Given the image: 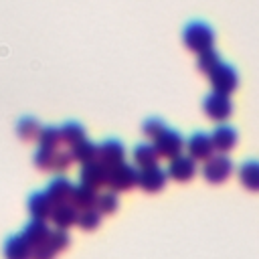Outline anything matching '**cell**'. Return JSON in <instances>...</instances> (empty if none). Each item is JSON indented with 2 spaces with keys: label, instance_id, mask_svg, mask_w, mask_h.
Wrapping results in <instances>:
<instances>
[{
  "label": "cell",
  "instance_id": "cell-20",
  "mask_svg": "<svg viewBox=\"0 0 259 259\" xmlns=\"http://www.w3.org/2000/svg\"><path fill=\"white\" fill-rule=\"evenodd\" d=\"M134 162H136V166L142 170V168H150V166H156V162H158V154H156V150H154V146L152 144H138L136 148H134Z\"/></svg>",
  "mask_w": 259,
  "mask_h": 259
},
{
  "label": "cell",
  "instance_id": "cell-9",
  "mask_svg": "<svg viewBox=\"0 0 259 259\" xmlns=\"http://www.w3.org/2000/svg\"><path fill=\"white\" fill-rule=\"evenodd\" d=\"M184 148L188 150V156L194 160V162H204L206 158L212 156L214 148H212V142H210V136L204 134V132H196L188 138V142L184 144Z\"/></svg>",
  "mask_w": 259,
  "mask_h": 259
},
{
  "label": "cell",
  "instance_id": "cell-12",
  "mask_svg": "<svg viewBox=\"0 0 259 259\" xmlns=\"http://www.w3.org/2000/svg\"><path fill=\"white\" fill-rule=\"evenodd\" d=\"M73 182L69 178H63V176H57L49 182L47 190H45V196L49 198V202L55 206V204H63V202H69V196L73 192Z\"/></svg>",
  "mask_w": 259,
  "mask_h": 259
},
{
  "label": "cell",
  "instance_id": "cell-29",
  "mask_svg": "<svg viewBox=\"0 0 259 259\" xmlns=\"http://www.w3.org/2000/svg\"><path fill=\"white\" fill-rule=\"evenodd\" d=\"M73 164V158L69 154V150H55V156H53V170L51 172H57V174H63L71 168Z\"/></svg>",
  "mask_w": 259,
  "mask_h": 259
},
{
  "label": "cell",
  "instance_id": "cell-26",
  "mask_svg": "<svg viewBox=\"0 0 259 259\" xmlns=\"http://www.w3.org/2000/svg\"><path fill=\"white\" fill-rule=\"evenodd\" d=\"M36 140H38V148H42V150H57L59 144H61L59 127H53V125H49V127H40Z\"/></svg>",
  "mask_w": 259,
  "mask_h": 259
},
{
  "label": "cell",
  "instance_id": "cell-5",
  "mask_svg": "<svg viewBox=\"0 0 259 259\" xmlns=\"http://www.w3.org/2000/svg\"><path fill=\"white\" fill-rule=\"evenodd\" d=\"M202 109H204V115L212 121H227L231 115H233V101L229 95H223V93H208L202 101Z\"/></svg>",
  "mask_w": 259,
  "mask_h": 259
},
{
  "label": "cell",
  "instance_id": "cell-11",
  "mask_svg": "<svg viewBox=\"0 0 259 259\" xmlns=\"http://www.w3.org/2000/svg\"><path fill=\"white\" fill-rule=\"evenodd\" d=\"M79 178H81V184L91 186V188L97 190V188L105 186V180H107V166H103V164L97 162V160L87 162V164H81Z\"/></svg>",
  "mask_w": 259,
  "mask_h": 259
},
{
  "label": "cell",
  "instance_id": "cell-30",
  "mask_svg": "<svg viewBox=\"0 0 259 259\" xmlns=\"http://www.w3.org/2000/svg\"><path fill=\"white\" fill-rule=\"evenodd\" d=\"M53 156H55V150H42V148H38L34 152V156H32V162H34V166L38 170L51 172L53 170Z\"/></svg>",
  "mask_w": 259,
  "mask_h": 259
},
{
  "label": "cell",
  "instance_id": "cell-6",
  "mask_svg": "<svg viewBox=\"0 0 259 259\" xmlns=\"http://www.w3.org/2000/svg\"><path fill=\"white\" fill-rule=\"evenodd\" d=\"M154 150H156V154H158V158L162 156V158H174V156H178V154H182V150H184V140H182V136L178 134V132H174V130H164L158 138H154Z\"/></svg>",
  "mask_w": 259,
  "mask_h": 259
},
{
  "label": "cell",
  "instance_id": "cell-32",
  "mask_svg": "<svg viewBox=\"0 0 259 259\" xmlns=\"http://www.w3.org/2000/svg\"><path fill=\"white\" fill-rule=\"evenodd\" d=\"M55 255H57V253H55L47 243L30 251V259H55Z\"/></svg>",
  "mask_w": 259,
  "mask_h": 259
},
{
  "label": "cell",
  "instance_id": "cell-2",
  "mask_svg": "<svg viewBox=\"0 0 259 259\" xmlns=\"http://www.w3.org/2000/svg\"><path fill=\"white\" fill-rule=\"evenodd\" d=\"M208 83L212 85V91L223 93V95H231L239 87V75H237L235 67H231V65H227V63L221 61L208 73Z\"/></svg>",
  "mask_w": 259,
  "mask_h": 259
},
{
  "label": "cell",
  "instance_id": "cell-4",
  "mask_svg": "<svg viewBox=\"0 0 259 259\" xmlns=\"http://www.w3.org/2000/svg\"><path fill=\"white\" fill-rule=\"evenodd\" d=\"M136 180H138V170L134 166L125 164V162H119V164L107 168V180H105V184L113 192H123V190L134 188L136 186Z\"/></svg>",
  "mask_w": 259,
  "mask_h": 259
},
{
  "label": "cell",
  "instance_id": "cell-14",
  "mask_svg": "<svg viewBox=\"0 0 259 259\" xmlns=\"http://www.w3.org/2000/svg\"><path fill=\"white\" fill-rule=\"evenodd\" d=\"M237 140H239V136H237L235 127H231V125H219V127L212 132V136H210L212 148H214L217 152H221V154L231 152V150L237 146Z\"/></svg>",
  "mask_w": 259,
  "mask_h": 259
},
{
  "label": "cell",
  "instance_id": "cell-28",
  "mask_svg": "<svg viewBox=\"0 0 259 259\" xmlns=\"http://www.w3.org/2000/svg\"><path fill=\"white\" fill-rule=\"evenodd\" d=\"M219 63H221V57H219V53H217L214 49H206V51L198 53V59H196V67H198V71H202V73L208 75Z\"/></svg>",
  "mask_w": 259,
  "mask_h": 259
},
{
  "label": "cell",
  "instance_id": "cell-17",
  "mask_svg": "<svg viewBox=\"0 0 259 259\" xmlns=\"http://www.w3.org/2000/svg\"><path fill=\"white\" fill-rule=\"evenodd\" d=\"M28 212L32 219H38V221H47L51 217V210H53V204L49 202V198L45 196V192H32L28 196Z\"/></svg>",
  "mask_w": 259,
  "mask_h": 259
},
{
  "label": "cell",
  "instance_id": "cell-19",
  "mask_svg": "<svg viewBox=\"0 0 259 259\" xmlns=\"http://www.w3.org/2000/svg\"><path fill=\"white\" fill-rule=\"evenodd\" d=\"M4 259H30V247L20 235H12L4 243Z\"/></svg>",
  "mask_w": 259,
  "mask_h": 259
},
{
  "label": "cell",
  "instance_id": "cell-7",
  "mask_svg": "<svg viewBox=\"0 0 259 259\" xmlns=\"http://www.w3.org/2000/svg\"><path fill=\"white\" fill-rule=\"evenodd\" d=\"M166 180H168L166 170H162L156 164V166H150V168H142L138 172L136 186H140L146 194H154V192H160L166 186Z\"/></svg>",
  "mask_w": 259,
  "mask_h": 259
},
{
  "label": "cell",
  "instance_id": "cell-21",
  "mask_svg": "<svg viewBox=\"0 0 259 259\" xmlns=\"http://www.w3.org/2000/svg\"><path fill=\"white\" fill-rule=\"evenodd\" d=\"M93 208L103 217V214H113L117 208H119V198H117V192L113 190H105V192H99L97 198H95V204Z\"/></svg>",
  "mask_w": 259,
  "mask_h": 259
},
{
  "label": "cell",
  "instance_id": "cell-10",
  "mask_svg": "<svg viewBox=\"0 0 259 259\" xmlns=\"http://www.w3.org/2000/svg\"><path fill=\"white\" fill-rule=\"evenodd\" d=\"M125 160V148L119 140H105L103 144L97 146V162L103 166H115Z\"/></svg>",
  "mask_w": 259,
  "mask_h": 259
},
{
  "label": "cell",
  "instance_id": "cell-23",
  "mask_svg": "<svg viewBox=\"0 0 259 259\" xmlns=\"http://www.w3.org/2000/svg\"><path fill=\"white\" fill-rule=\"evenodd\" d=\"M59 138H61V144L73 146L75 142H79V140L85 138V130H83V125L77 123V121H67V123H63V125L59 127Z\"/></svg>",
  "mask_w": 259,
  "mask_h": 259
},
{
  "label": "cell",
  "instance_id": "cell-16",
  "mask_svg": "<svg viewBox=\"0 0 259 259\" xmlns=\"http://www.w3.org/2000/svg\"><path fill=\"white\" fill-rule=\"evenodd\" d=\"M95 198H97V190L79 182L77 186H73V192H71V196H69V202H71L77 210H85V208H93Z\"/></svg>",
  "mask_w": 259,
  "mask_h": 259
},
{
  "label": "cell",
  "instance_id": "cell-3",
  "mask_svg": "<svg viewBox=\"0 0 259 259\" xmlns=\"http://www.w3.org/2000/svg\"><path fill=\"white\" fill-rule=\"evenodd\" d=\"M235 166L231 162V158L227 154H217L204 160L202 166V176L208 184H223L231 174H233Z\"/></svg>",
  "mask_w": 259,
  "mask_h": 259
},
{
  "label": "cell",
  "instance_id": "cell-13",
  "mask_svg": "<svg viewBox=\"0 0 259 259\" xmlns=\"http://www.w3.org/2000/svg\"><path fill=\"white\" fill-rule=\"evenodd\" d=\"M49 233H51V229H49V225H47L45 221L32 219V221L24 227V231H22L20 237L24 239V243H26V245L30 247V251H32V249H36V247H40V245L47 243Z\"/></svg>",
  "mask_w": 259,
  "mask_h": 259
},
{
  "label": "cell",
  "instance_id": "cell-31",
  "mask_svg": "<svg viewBox=\"0 0 259 259\" xmlns=\"http://www.w3.org/2000/svg\"><path fill=\"white\" fill-rule=\"evenodd\" d=\"M164 130H166V123H164L162 119H158V117H150V119H146L144 125H142L144 136H146V138H152V140L158 138Z\"/></svg>",
  "mask_w": 259,
  "mask_h": 259
},
{
  "label": "cell",
  "instance_id": "cell-22",
  "mask_svg": "<svg viewBox=\"0 0 259 259\" xmlns=\"http://www.w3.org/2000/svg\"><path fill=\"white\" fill-rule=\"evenodd\" d=\"M239 180H241V184L247 188V190H257L259 188V168H257V164L253 162V160H249V162H245L241 168H239Z\"/></svg>",
  "mask_w": 259,
  "mask_h": 259
},
{
  "label": "cell",
  "instance_id": "cell-15",
  "mask_svg": "<svg viewBox=\"0 0 259 259\" xmlns=\"http://www.w3.org/2000/svg\"><path fill=\"white\" fill-rule=\"evenodd\" d=\"M49 219L53 221V225H55L57 229H65V231H69V229L75 225V221H77V208H75L71 202L55 204L53 210H51V217H49Z\"/></svg>",
  "mask_w": 259,
  "mask_h": 259
},
{
  "label": "cell",
  "instance_id": "cell-1",
  "mask_svg": "<svg viewBox=\"0 0 259 259\" xmlns=\"http://www.w3.org/2000/svg\"><path fill=\"white\" fill-rule=\"evenodd\" d=\"M182 40L188 51L192 53H202L206 49H212L214 45V30L210 24L202 20H192L184 26L182 30Z\"/></svg>",
  "mask_w": 259,
  "mask_h": 259
},
{
  "label": "cell",
  "instance_id": "cell-8",
  "mask_svg": "<svg viewBox=\"0 0 259 259\" xmlns=\"http://www.w3.org/2000/svg\"><path fill=\"white\" fill-rule=\"evenodd\" d=\"M196 174V162L190 158V156H174L170 158V164H168V170H166V176L176 180V182H188L190 178H194Z\"/></svg>",
  "mask_w": 259,
  "mask_h": 259
},
{
  "label": "cell",
  "instance_id": "cell-18",
  "mask_svg": "<svg viewBox=\"0 0 259 259\" xmlns=\"http://www.w3.org/2000/svg\"><path fill=\"white\" fill-rule=\"evenodd\" d=\"M69 154H71L73 162L87 164V162L97 160V146H95L93 142H89V140L83 138V140H79V142H75V144L71 146Z\"/></svg>",
  "mask_w": 259,
  "mask_h": 259
},
{
  "label": "cell",
  "instance_id": "cell-24",
  "mask_svg": "<svg viewBox=\"0 0 259 259\" xmlns=\"http://www.w3.org/2000/svg\"><path fill=\"white\" fill-rule=\"evenodd\" d=\"M38 132H40V123H38L36 117H28V115H26V117H20L18 123H16V134H18V138L24 140V142L36 140Z\"/></svg>",
  "mask_w": 259,
  "mask_h": 259
},
{
  "label": "cell",
  "instance_id": "cell-27",
  "mask_svg": "<svg viewBox=\"0 0 259 259\" xmlns=\"http://www.w3.org/2000/svg\"><path fill=\"white\" fill-rule=\"evenodd\" d=\"M47 245H49L55 253L65 251V249L71 245V235H69V231H65V229H55V231H51V233H49V239H47Z\"/></svg>",
  "mask_w": 259,
  "mask_h": 259
},
{
  "label": "cell",
  "instance_id": "cell-25",
  "mask_svg": "<svg viewBox=\"0 0 259 259\" xmlns=\"http://www.w3.org/2000/svg\"><path fill=\"white\" fill-rule=\"evenodd\" d=\"M75 225L83 231H95L101 225V214L95 208H85V210H77V221Z\"/></svg>",
  "mask_w": 259,
  "mask_h": 259
}]
</instances>
